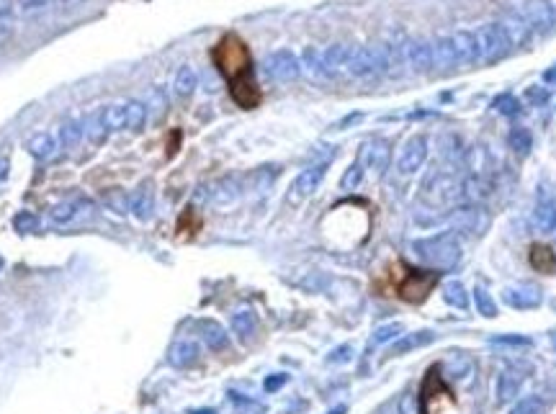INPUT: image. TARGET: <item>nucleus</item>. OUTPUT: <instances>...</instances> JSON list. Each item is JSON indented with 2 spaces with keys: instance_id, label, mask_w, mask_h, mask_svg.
Returning a JSON list of instances; mask_svg holds the SVG:
<instances>
[{
  "instance_id": "6e6552de",
  "label": "nucleus",
  "mask_w": 556,
  "mask_h": 414,
  "mask_svg": "<svg viewBox=\"0 0 556 414\" xmlns=\"http://www.w3.org/2000/svg\"><path fill=\"white\" fill-rule=\"evenodd\" d=\"M88 209H93V203L88 201V198H67V201H60L54 203L49 209V216L54 224H70L72 219H78L80 216V211H88Z\"/></svg>"
},
{
  "instance_id": "a878e982",
  "label": "nucleus",
  "mask_w": 556,
  "mask_h": 414,
  "mask_svg": "<svg viewBox=\"0 0 556 414\" xmlns=\"http://www.w3.org/2000/svg\"><path fill=\"white\" fill-rule=\"evenodd\" d=\"M536 219H541V224L548 229V227H554L556 224V211L551 209V206H544V209H538Z\"/></svg>"
},
{
  "instance_id": "20e7f679",
  "label": "nucleus",
  "mask_w": 556,
  "mask_h": 414,
  "mask_svg": "<svg viewBox=\"0 0 556 414\" xmlns=\"http://www.w3.org/2000/svg\"><path fill=\"white\" fill-rule=\"evenodd\" d=\"M103 111H106V124L111 132H140L147 122V103L142 101L111 103Z\"/></svg>"
},
{
  "instance_id": "c756f323",
  "label": "nucleus",
  "mask_w": 556,
  "mask_h": 414,
  "mask_svg": "<svg viewBox=\"0 0 556 414\" xmlns=\"http://www.w3.org/2000/svg\"><path fill=\"white\" fill-rule=\"evenodd\" d=\"M283 381H286V378H283V376H278V378H268V384H265V389H268V391H274L276 386H281Z\"/></svg>"
},
{
  "instance_id": "412c9836",
  "label": "nucleus",
  "mask_w": 556,
  "mask_h": 414,
  "mask_svg": "<svg viewBox=\"0 0 556 414\" xmlns=\"http://www.w3.org/2000/svg\"><path fill=\"white\" fill-rule=\"evenodd\" d=\"M13 227L19 229V232L29 234V232H36L39 229V216L31 211H21L13 216Z\"/></svg>"
},
{
  "instance_id": "f257e3e1",
  "label": "nucleus",
  "mask_w": 556,
  "mask_h": 414,
  "mask_svg": "<svg viewBox=\"0 0 556 414\" xmlns=\"http://www.w3.org/2000/svg\"><path fill=\"white\" fill-rule=\"evenodd\" d=\"M216 70L230 82V95L240 108H255L263 101V91L253 78V57L237 34H224L212 49Z\"/></svg>"
},
{
  "instance_id": "4468645a",
  "label": "nucleus",
  "mask_w": 556,
  "mask_h": 414,
  "mask_svg": "<svg viewBox=\"0 0 556 414\" xmlns=\"http://www.w3.org/2000/svg\"><path fill=\"white\" fill-rule=\"evenodd\" d=\"M240 181L237 178H224V181L214 183V185H209V198H212L214 203H232L237 196H240Z\"/></svg>"
},
{
  "instance_id": "ddd939ff",
  "label": "nucleus",
  "mask_w": 556,
  "mask_h": 414,
  "mask_svg": "<svg viewBox=\"0 0 556 414\" xmlns=\"http://www.w3.org/2000/svg\"><path fill=\"white\" fill-rule=\"evenodd\" d=\"M476 39V49L485 60H492L495 54H500V44H502V31L497 26H487V29H479V34L474 36Z\"/></svg>"
},
{
  "instance_id": "423d86ee",
  "label": "nucleus",
  "mask_w": 556,
  "mask_h": 414,
  "mask_svg": "<svg viewBox=\"0 0 556 414\" xmlns=\"http://www.w3.org/2000/svg\"><path fill=\"white\" fill-rule=\"evenodd\" d=\"M265 72L274 78V80H293L299 75V62L293 57L291 51H274L268 60H265Z\"/></svg>"
},
{
  "instance_id": "39448f33",
  "label": "nucleus",
  "mask_w": 556,
  "mask_h": 414,
  "mask_svg": "<svg viewBox=\"0 0 556 414\" xmlns=\"http://www.w3.org/2000/svg\"><path fill=\"white\" fill-rule=\"evenodd\" d=\"M324 172H327V165L320 162V165H312V168H307V170L293 181L291 185V193H289V201H302L307 196H312L317 188H320V183H322Z\"/></svg>"
},
{
  "instance_id": "7c9ffc66",
  "label": "nucleus",
  "mask_w": 556,
  "mask_h": 414,
  "mask_svg": "<svg viewBox=\"0 0 556 414\" xmlns=\"http://www.w3.org/2000/svg\"><path fill=\"white\" fill-rule=\"evenodd\" d=\"M348 353H351V350H348V347H340V350H337V355H333V360H348Z\"/></svg>"
},
{
  "instance_id": "f3484780",
  "label": "nucleus",
  "mask_w": 556,
  "mask_h": 414,
  "mask_svg": "<svg viewBox=\"0 0 556 414\" xmlns=\"http://www.w3.org/2000/svg\"><path fill=\"white\" fill-rule=\"evenodd\" d=\"M199 358V347L193 343H178L173 345L170 350V363L178 365V368H186V365H191L193 360Z\"/></svg>"
},
{
  "instance_id": "a211bd4d",
  "label": "nucleus",
  "mask_w": 556,
  "mask_h": 414,
  "mask_svg": "<svg viewBox=\"0 0 556 414\" xmlns=\"http://www.w3.org/2000/svg\"><path fill=\"white\" fill-rule=\"evenodd\" d=\"M201 334H203V340H206V345H209L212 350H222L224 345H227V334H224V330L219 327V324L201 322Z\"/></svg>"
},
{
  "instance_id": "6ab92c4d",
  "label": "nucleus",
  "mask_w": 556,
  "mask_h": 414,
  "mask_svg": "<svg viewBox=\"0 0 556 414\" xmlns=\"http://www.w3.org/2000/svg\"><path fill=\"white\" fill-rule=\"evenodd\" d=\"M193 88H196V72L191 67H181L178 75H175V93L186 98V95L193 93Z\"/></svg>"
},
{
  "instance_id": "1a4fd4ad",
  "label": "nucleus",
  "mask_w": 556,
  "mask_h": 414,
  "mask_svg": "<svg viewBox=\"0 0 556 414\" xmlns=\"http://www.w3.org/2000/svg\"><path fill=\"white\" fill-rule=\"evenodd\" d=\"M425 160V139L423 137H415L412 141H407V147L402 150L399 160H397V170L399 172H415Z\"/></svg>"
},
{
  "instance_id": "393cba45",
  "label": "nucleus",
  "mask_w": 556,
  "mask_h": 414,
  "mask_svg": "<svg viewBox=\"0 0 556 414\" xmlns=\"http://www.w3.org/2000/svg\"><path fill=\"white\" fill-rule=\"evenodd\" d=\"M106 203L111 206L113 211H126V206H129V196L122 191H113L106 196Z\"/></svg>"
},
{
  "instance_id": "aec40b11",
  "label": "nucleus",
  "mask_w": 556,
  "mask_h": 414,
  "mask_svg": "<svg viewBox=\"0 0 556 414\" xmlns=\"http://www.w3.org/2000/svg\"><path fill=\"white\" fill-rule=\"evenodd\" d=\"M232 327L234 332L240 334V337H247V334H253L255 330V314L253 312H240L232 317Z\"/></svg>"
},
{
  "instance_id": "0eeeda50",
  "label": "nucleus",
  "mask_w": 556,
  "mask_h": 414,
  "mask_svg": "<svg viewBox=\"0 0 556 414\" xmlns=\"http://www.w3.org/2000/svg\"><path fill=\"white\" fill-rule=\"evenodd\" d=\"M389 157H392V152H389V144L381 139L376 141H368L361 152V160L366 162V168H371L374 175H381V172L389 168Z\"/></svg>"
},
{
  "instance_id": "4be33fe9",
  "label": "nucleus",
  "mask_w": 556,
  "mask_h": 414,
  "mask_svg": "<svg viewBox=\"0 0 556 414\" xmlns=\"http://www.w3.org/2000/svg\"><path fill=\"white\" fill-rule=\"evenodd\" d=\"M361 181H364V165H361V162H353V165L345 170L343 181H340V188H343V191H353Z\"/></svg>"
},
{
  "instance_id": "2f4dec72",
  "label": "nucleus",
  "mask_w": 556,
  "mask_h": 414,
  "mask_svg": "<svg viewBox=\"0 0 556 414\" xmlns=\"http://www.w3.org/2000/svg\"><path fill=\"white\" fill-rule=\"evenodd\" d=\"M196 414H214V412H196Z\"/></svg>"
},
{
  "instance_id": "f03ea898",
  "label": "nucleus",
  "mask_w": 556,
  "mask_h": 414,
  "mask_svg": "<svg viewBox=\"0 0 556 414\" xmlns=\"http://www.w3.org/2000/svg\"><path fill=\"white\" fill-rule=\"evenodd\" d=\"M441 281V271L433 268H415L405 260H394L386 273L376 281V291L384 296H394L405 303H423Z\"/></svg>"
},
{
  "instance_id": "473e14b6",
  "label": "nucleus",
  "mask_w": 556,
  "mask_h": 414,
  "mask_svg": "<svg viewBox=\"0 0 556 414\" xmlns=\"http://www.w3.org/2000/svg\"><path fill=\"white\" fill-rule=\"evenodd\" d=\"M0 268H3V260H0Z\"/></svg>"
},
{
  "instance_id": "9d476101",
  "label": "nucleus",
  "mask_w": 556,
  "mask_h": 414,
  "mask_svg": "<svg viewBox=\"0 0 556 414\" xmlns=\"http://www.w3.org/2000/svg\"><path fill=\"white\" fill-rule=\"evenodd\" d=\"M82 132H85V137H88V141H91V144H103V141H106V137L111 134L109 124H106V111H103V108H98V111L88 113V116L82 119Z\"/></svg>"
},
{
  "instance_id": "7ed1b4c3",
  "label": "nucleus",
  "mask_w": 556,
  "mask_h": 414,
  "mask_svg": "<svg viewBox=\"0 0 556 414\" xmlns=\"http://www.w3.org/2000/svg\"><path fill=\"white\" fill-rule=\"evenodd\" d=\"M417 412L420 414H456L458 396L443 378L441 365H430L417 391Z\"/></svg>"
},
{
  "instance_id": "9b49d317",
  "label": "nucleus",
  "mask_w": 556,
  "mask_h": 414,
  "mask_svg": "<svg viewBox=\"0 0 556 414\" xmlns=\"http://www.w3.org/2000/svg\"><path fill=\"white\" fill-rule=\"evenodd\" d=\"M129 211L137 216V219H150L152 216V209H155V196H152V185L150 183H144L142 188H137L134 193H129V206H126Z\"/></svg>"
},
{
  "instance_id": "cd10ccee",
  "label": "nucleus",
  "mask_w": 556,
  "mask_h": 414,
  "mask_svg": "<svg viewBox=\"0 0 556 414\" xmlns=\"http://www.w3.org/2000/svg\"><path fill=\"white\" fill-rule=\"evenodd\" d=\"M54 3H57L62 10H70L75 8V5H80V0H54Z\"/></svg>"
},
{
  "instance_id": "b1692460",
  "label": "nucleus",
  "mask_w": 556,
  "mask_h": 414,
  "mask_svg": "<svg viewBox=\"0 0 556 414\" xmlns=\"http://www.w3.org/2000/svg\"><path fill=\"white\" fill-rule=\"evenodd\" d=\"M178 229H188V234H196L199 229H201V219H199V214L193 211V209H188V211L183 214L181 224H178Z\"/></svg>"
},
{
  "instance_id": "2eb2a0df",
  "label": "nucleus",
  "mask_w": 556,
  "mask_h": 414,
  "mask_svg": "<svg viewBox=\"0 0 556 414\" xmlns=\"http://www.w3.org/2000/svg\"><path fill=\"white\" fill-rule=\"evenodd\" d=\"M82 137H85V132H82V122H75V119H70V122H65L60 126V144L67 152L75 150V147L82 141Z\"/></svg>"
},
{
  "instance_id": "c85d7f7f",
  "label": "nucleus",
  "mask_w": 556,
  "mask_h": 414,
  "mask_svg": "<svg viewBox=\"0 0 556 414\" xmlns=\"http://www.w3.org/2000/svg\"><path fill=\"white\" fill-rule=\"evenodd\" d=\"M8 178V160L5 157H0V183Z\"/></svg>"
},
{
  "instance_id": "5701e85b",
  "label": "nucleus",
  "mask_w": 556,
  "mask_h": 414,
  "mask_svg": "<svg viewBox=\"0 0 556 414\" xmlns=\"http://www.w3.org/2000/svg\"><path fill=\"white\" fill-rule=\"evenodd\" d=\"M19 3V10L23 16H34V13H41V10H47L54 3V0H16Z\"/></svg>"
},
{
  "instance_id": "dca6fc26",
  "label": "nucleus",
  "mask_w": 556,
  "mask_h": 414,
  "mask_svg": "<svg viewBox=\"0 0 556 414\" xmlns=\"http://www.w3.org/2000/svg\"><path fill=\"white\" fill-rule=\"evenodd\" d=\"M54 147H57V141L52 139L49 134H34L29 141H26V150L36 157V160H47V157H52V152H54Z\"/></svg>"
},
{
  "instance_id": "f8f14e48",
  "label": "nucleus",
  "mask_w": 556,
  "mask_h": 414,
  "mask_svg": "<svg viewBox=\"0 0 556 414\" xmlns=\"http://www.w3.org/2000/svg\"><path fill=\"white\" fill-rule=\"evenodd\" d=\"M528 263L533 271L538 273H554L556 271V253L548 247V244H531V253H528Z\"/></svg>"
},
{
  "instance_id": "bb28decb",
  "label": "nucleus",
  "mask_w": 556,
  "mask_h": 414,
  "mask_svg": "<svg viewBox=\"0 0 556 414\" xmlns=\"http://www.w3.org/2000/svg\"><path fill=\"white\" fill-rule=\"evenodd\" d=\"M397 332V327H384V330H379V334L374 337V343H384L386 337H392Z\"/></svg>"
}]
</instances>
